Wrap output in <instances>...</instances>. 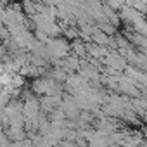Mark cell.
<instances>
[{"label": "cell", "mask_w": 147, "mask_h": 147, "mask_svg": "<svg viewBox=\"0 0 147 147\" xmlns=\"http://www.w3.org/2000/svg\"><path fill=\"white\" fill-rule=\"evenodd\" d=\"M55 147H78V145L73 142V140H61Z\"/></svg>", "instance_id": "cell-3"}, {"label": "cell", "mask_w": 147, "mask_h": 147, "mask_svg": "<svg viewBox=\"0 0 147 147\" xmlns=\"http://www.w3.org/2000/svg\"><path fill=\"white\" fill-rule=\"evenodd\" d=\"M61 100H62L61 95H45L38 100V104H40V109L43 113H52L55 107L61 106Z\"/></svg>", "instance_id": "cell-1"}, {"label": "cell", "mask_w": 147, "mask_h": 147, "mask_svg": "<svg viewBox=\"0 0 147 147\" xmlns=\"http://www.w3.org/2000/svg\"><path fill=\"white\" fill-rule=\"evenodd\" d=\"M5 137L9 138V142H21L26 138V130L24 128H16V126H7V130L4 131Z\"/></svg>", "instance_id": "cell-2"}]
</instances>
